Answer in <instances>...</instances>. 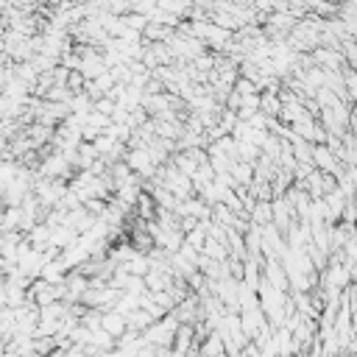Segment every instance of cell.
Returning <instances> with one entry per match:
<instances>
[{
	"mask_svg": "<svg viewBox=\"0 0 357 357\" xmlns=\"http://www.w3.org/2000/svg\"><path fill=\"white\" fill-rule=\"evenodd\" d=\"M123 165H126L134 176H139V178H153V173H156V165L148 159V153H145L142 148H128V151L123 153Z\"/></svg>",
	"mask_w": 357,
	"mask_h": 357,
	"instance_id": "1",
	"label": "cell"
},
{
	"mask_svg": "<svg viewBox=\"0 0 357 357\" xmlns=\"http://www.w3.org/2000/svg\"><path fill=\"white\" fill-rule=\"evenodd\" d=\"M39 173H42L45 178H59V181H64V178H70L73 167H70L67 156L56 151V153H50V156H45V159H42V165H39Z\"/></svg>",
	"mask_w": 357,
	"mask_h": 357,
	"instance_id": "2",
	"label": "cell"
},
{
	"mask_svg": "<svg viewBox=\"0 0 357 357\" xmlns=\"http://www.w3.org/2000/svg\"><path fill=\"white\" fill-rule=\"evenodd\" d=\"M100 329H103L109 337L117 340V337L126 335L128 326H126V318H123L120 312H114V310H103V312H100Z\"/></svg>",
	"mask_w": 357,
	"mask_h": 357,
	"instance_id": "3",
	"label": "cell"
},
{
	"mask_svg": "<svg viewBox=\"0 0 357 357\" xmlns=\"http://www.w3.org/2000/svg\"><path fill=\"white\" fill-rule=\"evenodd\" d=\"M248 220H251V226H265V223H271V201H257V204L251 206V212H248Z\"/></svg>",
	"mask_w": 357,
	"mask_h": 357,
	"instance_id": "4",
	"label": "cell"
},
{
	"mask_svg": "<svg viewBox=\"0 0 357 357\" xmlns=\"http://www.w3.org/2000/svg\"><path fill=\"white\" fill-rule=\"evenodd\" d=\"M204 243H206V234H204V229H201V226H195L192 231H187V234H184V245H190V248H192V251H198V254H201Z\"/></svg>",
	"mask_w": 357,
	"mask_h": 357,
	"instance_id": "5",
	"label": "cell"
}]
</instances>
